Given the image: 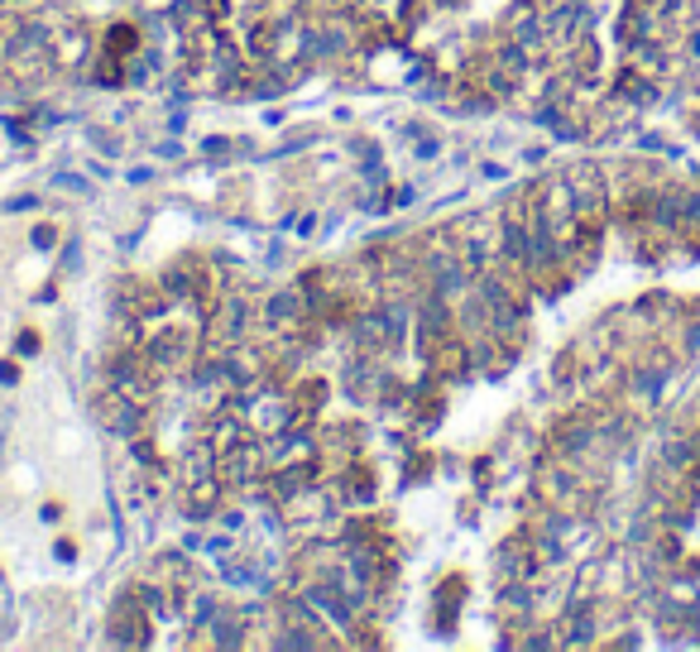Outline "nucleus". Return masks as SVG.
I'll list each match as a JSON object with an SVG mask.
<instances>
[{
  "mask_svg": "<svg viewBox=\"0 0 700 652\" xmlns=\"http://www.w3.org/2000/svg\"><path fill=\"white\" fill-rule=\"evenodd\" d=\"M58 188H63V192H82V197H91V183H87V178H77V173H58Z\"/></svg>",
  "mask_w": 700,
  "mask_h": 652,
  "instance_id": "nucleus-1",
  "label": "nucleus"
},
{
  "mask_svg": "<svg viewBox=\"0 0 700 652\" xmlns=\"http://www.w3.org/2000/svg\"><path fill=\"white\" fill-rule=\"evenodd\" d=\"M53 241H58V231H53V225H34V231H30V245L34 250H53Z\"/></svg>",
  "mask_w": 700,
  "mask_h": 652,
  "instance_id": "nucleus-2",
  "label": "nucleus"
},
{
  "mask_svg": "<svg viewBox=\"0 0 700 652\" xmlns=\"http://www.w3.org/2000/svg\"><path fill=\"white\" fill-rule=\"evenodd\" d=\"M34 207H38V197H10L5 217H24V211H34Z\"/></svg>",
  "mask_w": 700,
  "mask_h": 652,
  "instance_id": "nucleus-3",
  "label": "nucleus"
},
{
  "mask_svg": "<svg viewBox=\"0 0 700 652\" xmlns=\"http://www.w3.org/2000/svg\"><path fill=\"white\" fill-rule=\"evenodd\" d=\"M91 140H97V150H105V154H121V150H125V140H121V135H105V130H97Z\"/></svg>",
  "mask_w": 700,
  "mask_h": 652,
  "instance_id": "nucleus-4",
  "label": "nucleus"
},
{
  "mask_svg": "<svg viewBox=\"0 0 700 652\" xmlns=\"http://www.w3.org/2000/svg\"><path fill=\"white\" fill-rule=\"evenodd\" d=\"M480 178H490V183H504V178H509V168H504V164H495V158H490V164H480Z\"/></svg>",
  "mask_w": 700,
  "mask_h": 652,
  "instance_id": "nucleus-5",
  "label": "nucleus"
},
{
  "mask_svg": "<svg viewBox=\"0 0 700 652\" xmlns=\"http://www.w3.org/2000/svg\"><path fill=\"white\" fill-rule=\"evenodd\" d=\"M77 264H82V245L68 241V250H63V269H77Z\"/></svg>",
  "mask_w": 700,
  "mask_h": 652,
  "instance_id": "nucleus-6",
  "label": "nucleus"
}]
</instances>
